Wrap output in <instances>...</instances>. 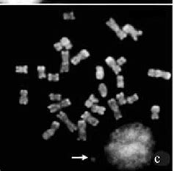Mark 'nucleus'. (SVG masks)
I'll list each match as a JSON object with an SVG mask.
<instances>
[{"mask_svg":"<svg viewBox=\"0 0 174 171\" xmlns=\"http://www.w3.org/2000/svg\"><path fill=\"white\" fill-rule=\"evenodd\" d=\"M59 122H57V121H53L52 123V128L54 129H55V130H57V129H59Z\"/></svg>","mask_w":174,"mask_h":171,"instance_id":"f704fd0d","label":"nucleus"},{"mask_svg":"<svg viewBox=\"0 0 174 171\" xmlns=\"http://www.w3.org/2000/svg\"><path fill=\"white\" fill-rule=\"evenodd\" d=\"M57 117L58 118L60 119L61 120H62V121L66 124L67 127L68 128V129H69L71 132H74V131L77 130V126H75V125L68 119V116H67V114H65V112H59V113L57 114Z\"/></svg>","mask_w":174,"mask_h":171,"instance_id":"7ed1b4c3","label":"nucleus"},{"mask_svg":"<svg viewBox=\"0 0 174 171\" xmlns=\"http://www.w3.org/2000/svg\"><path fill=\"white\" fill-rule=\"evenodd\" d=\"M151 111L152 113H159L160 111V107L159 106H157V105H154V106H153L151 107Z\"/></svg>","mask_w":174,"mask_h":171,"instance_id":"7c9ffc66","label":"nucleus"},{"mask_svg":"<svg viewBox=\"0 0 174 171\" xmlns=\"http://www.w3.org/2000/svg\"><path fill=\"white\" fill-rule=\"evenodd\" d=\"M117 87L119 88L124 87V81L123 76H117Z\"/></svg>","mask_w":174,"mask_h":171,"instance_id":"4be33fe9","label":"nucleus"},{"mask_svg":"<svg viewBox=\"0 0 174 171\" xmlns=\"http://www.w3.org/2000/svg\"><path fill=\"white\" fill-rule=\"evenodd\" d=\"M105 62L107 64L108 66H110V68H112L114 65H115L117 64V62H115V59H114L112 57H107L105 59Z\"/></svg>","mask_w":174,"mask_h":171,"instance_id":"aec40b11","label":"nucleus"},{"mask_svg":"<svg viewBox=\"0 0 174 171\" xmlns=\"http://www.w3.org/2000/svg\"><path fill=\"white\" fill-rule=\"evenodd\" d=\"M99 90L102 97H106L107 95V86L104 83L99 84Z\"/></svg>","mask_w":174,"mask_h":171,"instance_id":"f3484780","label":"nucleus"},{"mask_svg":"<svg viewBox=\"0 0 174 171\" xmlns=\"http://www.w3.org/2000/svg\"><path fill=\"white\" fill-rule=\"evenodd\" d=\"M86 121L88 122V123H90V124H91L92 126H97V125L99 124V120H98V119L95 118L94 117H92L91 115H90V117H89L87 119V120H86Z\"/></svg>","mask_w":174,"mask_h":171,"instance_id":"412c9836","label":"nucleus"},{"mask_svg":"<svg viewBox=\"0 0 174 171\" xmlns=\"http://www.w3.org/2000/svg\"><path fill=\"white\" fill-rule=\"evenodd\" d=\"M112 68V71H114V73H115V74H118L121 71V68H120V65H119L118 64H116V65H114Z\"/></svg>","mask_w":174,"mask_h":171,"instance_id":"c756f323","label":"nucleus"},{"mask_svg":"<svg viewBox=\"0 0 174 171\" xmlns=\"http://www.w3.org/2000/svg\"><path fill=\"white\" fill-rule=\"evenodd\" d=\"M63 19L65 20H68V19H75V16L74 15V12H70V13H65L63 14Z\"/></svg>","mask_w":174,"mask_h":171,"instance_id":"bb28decb","label":"nucleus"},{"mask_svg":"<svg viewBox=\"0 0 174 171\" xmlns=\"http://www.w3.org/2000/svg\"><path fill=\"white\" fill-rule=\"evenodd\" d=\"M116 35H117V36L118 37L120 40H123L124 38H126V37H127V33H126V32H124L123 29H120L118 32H116Z\"/></svg>","mask_w":174,"mask_h":171,"instance_id":"a878e982","label":"nucleus"},{"mask_svg":"<svg viewBox=\"0 0 174 171\" xmlns=\"http://www.w3.org/2000/svg\"><path fill=\"white\" fill-rule=\"evenodd\" d=\"M89 99H90V100L91 101V102H93V103H95V104L98 103V102H99V99H96V98H95L94 95H93V94H91V95H90V97H89Z\"/></svg>","mask_w":174,"mask_h":171,"instance_id":"c9c22d12","label":"nucleus"},{"mask_svg":"<svg viewBox=\"0 0 174 171\" xmlns=\"http://www.w3.org/2000/svg\"><path fill=\"white\" fill-rule=\"evenodd\" d=\"M60 42H61V44H62V45L63 46V47H65L67 50L71 49L73 47V45L71 44V41H70L68 38H65V37L62 38L60 40Z\"/></svg>","mask_w":174,"mask_h":171,"instance_id":"4468645a","label":"nucleus"},{"mask_svg":"<svg viewBox=\"0 0 174 171\" xmlns=\"http://www.w3.org/2000/svg\"><path fill=\"white\" fill-rule=\"evenodd\" d=\"M108 104L110 105V108L112 109V110L114 112V117L116 120H118V119L121 118L122 114L120 113V111L119 109L118 105L116 103V101L115 99H111L108 101Z\"/></svg>","mask_w":174,"mask_h":171,"instance_id":"423d86ee","label":"nucleus"},{"mask_svg":"<svg viewBox=\"0 0 174 171\" xmlns=\"http://www.w3.org/2000/svg\"><path fill=\"white\" fill-rule=\"evenodd\" d=\"M62 47L63 46L62 45V44H61V42L59 41V42L58 43H56V44H54V49H55L57 51H61V50L62 49Z\"/></svg>","mask_w":174,"mask_h":171,"instance_id":"2f4dec72","label":"nucleus"},{"mask_svg":"<svg viewBox=\"0 0 174 171\" xmlns=\"http://www.w3.org/2000/svg\"><path fill=\"white\" fill-rule=\"evenodd\" d=\"M90 115H91V114H90V112H88L87 111H86V112H84V114H82L81 118L83 119V120H87V119L88 118Z\"/></svg>","mask_w":174,"mask_h":171,"instance_id":"72a5a7b5","label":"nucleus"},{"mask_svg":"<svg viewBox=\"0 0 174 171\" xmlns=\"http://www.w3.org/2000/svg\"><path fill=\"white\" fill-rule=\"evenodd\" d=\"M96 77L97 79H102L105 77V71L102 66L98 65L96 67Z\"/></svg>","mask_w":174,"mask_h":171,"instance_id":"ddd939ff","label":"nucleus"},{"mask_svg":"<svg viewBox=\"0 0 174 171\" xmlns=\"http://www.w3.org/2000/svg\"><path fill=\"white\" fill-rule=\"evenodd\" d=\"M126 62V59L124 57H121L119 59H117V64H118L119 65H122L123 64H124Z\"/></svg>","mask_w":174,"mask_h":171,"instance_id":"473e14b6","label":"nucleus"},{"mask_svg":"<svg viewBox=\"0 0 174 171\" xmlns=\"http://www.w3.org/2000/svg\"><path fill=\"white\" fill-rule=\"evenodd\" d=\"M61 54H62V62L60 68V72H68L69 71V62H68L69 52L68 51H62Z\"/></svg>","mask_w":174,"mask_h":171,"instance_id":"20e7f679","label":"nucleus"},{"mask_svg":"<svg viewBox=\"0 0 174 171\" xmlns=\"http://www.w3.org/2000/svg\"><path fill=\"white\" fill-rule=\"evenodd\" d=\"M48 79L49 81H54L58 82L59 81V74H48Z\"/></svg>","mask_w":174,"mask_h":171,"instance_id":"393cba45","label":"nucleus"},{"mask_svg":"<svg viewBox=\"0 0 174 171\" xmlns=\"http://www.w3.org/2000/svg\"><path fill=\"white\" fill-rule=\"evenodd\" d=\"M138 99H139V97H138L137 95L135 93V94H134L133 96H129V97L126 99V100H127V103L129 104H133L134 102H136V101H137Z\"/></svg>","mask_w":174,"mask_h":171,"instance_id":"b1692460","label":"nucleus"},{"mask_svg":"<svg viewBox=\"0 0 174 171\" xmlns=\"http://www.w3.org/2000/svg\"><path fill=\"white\" fill-rule=\"evenodd\" d=\"M89 56H90V53H89V52L87 51L86 49H82L81 50V52H80L77 56L73 57L71 61L74 65H77V64L82 60V59H86V58L88 57Z\"/></svg>","mask_w":174,"mask_h":171,"instance_id":"0eeeda50","label":"nucleus"},{"mask_svg":"<svg viewBox=\"0 0 174 171\" xmlns=\"http://www.w3.org/2000/svg\"><path fill=\"white\" fill-rule=\"evenodd\" d=\"M37 70L38 71V78L39 79H44L47 77L45 74V66H38L37 67Z\"/></svg>","mask_w":174,"mask_h":171,"instance_id":"6ab92c4d","label":"nucleus"},{"mask_svg":"<svg viewBox=\"0 0 174 171\" xmlns=\"http://www.w3.org/2000/svg\"><path fill=\"white\" fill-rule=\"evenodd\" d=\"M1 3L7 4H32V3L41 2L42 0H1Z\"/></svg>","mask_w":174,"mask_h":171,"instance_id":"6e6552de","label":"nucleus"},{"mask_svg":"<svg viewBox=\"0 0 174 171\" xmlns=\"http://www.w3.org/2000/svg\"><path fill=\"white\" fill-rule=\"evenodd\" d=\"M27 65H24V66H17L16 68V73H24V74H27L28 71Z\"/></svg>","mask_w":174,"mask_h":171,"instance_id":"5701e85b","label":"nucleus"},{"mask_svg":"<svg viewBox=\"0 0 174 171\" xmlns=\"http://www.w3.org/2000/svg\"><path fill=\"white\" fill-rule=\"evenodd\" d=\"M124 32H126L127 34H130L132 38L135 40V41H137L138 36L141 35L142 34V30H137L135 29L133 26H132L131 24H126L125 26H123L122 28Z\"/></svg>","mask_w":174,"mask_h":171,"instance_id":"f03ea898","label":"nucleus"},{"mask_svg":"<svg viewBox=\"0 0 174 171\" xmlns=\"http://www.w3.org/2000/svg\"><path fill=\"white\" fill-rule=\"evenodd\" d=\"M148 75L151 77H163L165 79H170L171 77V74L168 71H164L160 69H154L151 68L148 71Z\"/></svg>","mask_w":174,"mask_h":171,"instance_id":"f257e3e1","label":"nucleus"},{"mask_svg":"<svg viewBox=\"0 0 174 171\" xmlns=\"http://www.w3.org/2000/svg\"><path fill=\"white\" fill-rule=\"evenodd\" d=\"M84 105H85V107H87V108H90V107H92V106L93 105V103L90 100V99H88V100H87L85 102Z\"/></svg>","mask_w":174,"mask_h":171,"instance_id":"e433bc0d","label":"nucleus"},{"mask_svg":"<svg viewBox=\"0 0 174 171\" xmlns=\"http://www.w3.org/2000/svg\"><path fill=\"white\" fill-rule=\"evenodd\" d=\"M55 131H56L55 129H52V128H51L50 129H48V130L46 131V132L43 134V135H42L43 138H44V140L49 139L51 137H52L53 135H54V133H55Z\"/></svg>","mask_w":174,"mask_h":171,"instance_id":"2eb2a0df","label":"nucleus"},{"mask_svg":"<svg viewBox=\"0 0 174 171\" xmlns=\"http://www.w3.org/2000/svg\"><path fill=\"white\" fill-rule=\"evenodd\" d=\"M61 108H62V107H61L60 103L52 104L49 105V106L48 107V109H50V112H51V113H54V112H57V110H59Z\"/></svg>","mask_w":174,"mask_h":171,"instance_id":"a211bd4d","label":"nucleus"},{"mask_svg":"<svg viewBox=\"0 0 174 171\" xmlns=\"http://www.w3.org/2000/svg\"><path fill=\"white\" fill-rule=\"evenodd\" d=\"M49 98L52 101H61V95L60 94H54V93H50Z\"/></svg>","mask_w":174,"mask_h":171,"instance_id":"c85d7f7f","label":"nucleus"},{"mask_svg":"<svg viewBox=\"0 0 174 171\" xmlns=\"http://www.w3.org/2000/svg\"><path fill=\"white\" fill-rule=\"evenodd\" d=\"M159 113H152L151 114V119L152 120H157L159 119Z\"/></svg>","mask_w":174,"mask_h":171,"instance_id":"4c0bfd02","label":"nucleus"},{"mask_svg":"<svg viewBox=\"0 0 174 171\" xmlns=\"http://www.w3.org/2000/svg\"><path fill=\"white\" fill-rule=\"evenodd\" d=\"M116 99L118 101V104L120 105L126 104L127 103V100L124 98V93H123V92L116 95Z\"/></svg>","mask_w":174,"mask_h":171,"instance_id":"dca6fc26","label":"nucleus"},{"mask_svg":"<svg viewBox=\"0 0 174 171\" xmlns=\"http://www.w3.org/2000/svg\"><path fill=\"white\" fill-rule=\"evenodd\" d=\"M78 128H79V137L78 140H82L85 141L87 140L86 137V122L84 120H80L78 121Z\"/></svg>","mask_w":174,"mask_h":171,"instance_id":"39448f33","label":"nucleus"},{"mask_svg":"<svg viewBox=\"0 0 174 171\" xmlns=\"http://www.w3.org/2000/svg\"><path fill=\"white\" fill-rule=\"evenodd\" d=\"M138 147L135 146V145H131L128 147H125L122 149L121 154L124 157H130L133 153H135L137 151V148Z\"/></svg>","mask_w":174,"mask_h":171,"instance_id":"1a4fd4ad","label":"nucleus"},{"mask_svg":"<svg viewBox=\"0 0 174 171\" xmlns=\"http://www.w3.org/2000/svg\"><path fill=\"white\" fill-rule=\"evenodd\" d=\"M92 112H94V113H98L99 114H104L105 112L106 111V108L105 107L102 106H98L96 104H93L91 107Z\"/></svg>","mask_w":174,"mask_h":171,"instance_id":"f8f14e48","label":"nucleus"},{"mask_svg":"<svg viewBox=\"0 0 174 171\" xmlns=\"http://www.w3.org/2000/svg\"><path fill=\"white\" fill-rule=\"evenodd\" d=\"M21 98L19 99V104H27L28 103V91L26 90H21L20 91Z\"/></svg>","mask_w":174,"mask_h":171,"instance_id":"9b49d317","label":"nucleus"},{"mask_svg":"<svg viewBox=\"0 0 174 171\" xmlns=\"http://www.w3.org/2000/svg\"><path fill=\"white\" fill-rule=\"evenodd\" d=\"M71 104V101H70V99H63V100L61 101V102H60V105H61V107H62V108L70 106Z\"/></svg>","mask_w":174,"mask_h":171,"instance_id":"cd10ccee","label":"nucleus"},{"mask_svg":"<svg viewBox=\"0 0 174 171\" xmlns=\"http://www.w3.org/2000/svg\"><path fill=\"white\" fill-rule=\"evenodd\" d=\"M106 24L108 26H110V27L111 29H112V30L114 31V32H115V33L117 32H118V31L120 29V26H118V24H117L116 23L115 21L114 20V19H112V18L110 19V20L107 21Z\"/></svg>","mask_w":174,"mask_h":171,"instance_id":"9d476101","label":"nucleus"}]
</instances>
